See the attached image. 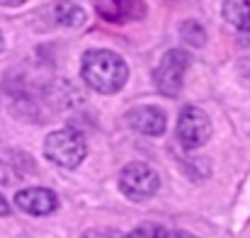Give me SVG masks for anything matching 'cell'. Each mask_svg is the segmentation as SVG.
<instances>
[{"label":"cell","mask_w":250,"mask_h":238,"mask_svg":"<svg viewBox=\"0 0 250 238\" xmlns=\"http://www.w3.org/2000/svg\"><path fill=\"white\" fill-rule=\"evenodd\" d=\"M87 153L85 139L73 129H59L51 131L44 141V156L63 168H76Z\"/></svg>","instance_id":"obj_2"},{"label":"cell","mask_w":250,"mask_h":238,"mask_svg":"<svg viewBox=\"0 0 250 238\" xmlns=\"http://www.w3.org/2000/svg\"><path fill=\"white\" fill-rule=\"evenodd\" d=\"M95 10L109 22H126L144 15V5L139 2H97Z\"/></svg>","instance_id":"obj_9"},{"label":"cell","mask_w":250,"mask_h":238,"mask_svg":"<svg viewBox=\"0 0 250 238\" xmlns=\"http://www.w3.org/2000/svg\"><path fill=\"white\" fill-rule=\"evenodd\" d=\"M167 234L163 226H158V224H141L139 229H134L129 238H167Z\"/></svg>","instance_id":"obj_13"},{"label":"cell","mask_w":250,"mask_h":238,"mask_svg":"<svg viewBox=\"0 0 250 238\" xmlns=\"http://www.w3.org/2000/svg\"><path fill=\"white\" fill-rule=\"evenodd\" d=\"M56 15L63 24L68 27H81L85 22V12L78 5H71V2H63V5H56Z\"/></svg>","instance_id":"obj_11"},{"label":"cell","mask_w":250,"mask_h":238,"mask_svg":"<svg viewBox=\"0 0 250 238\" xmlns=\"http://www.w3.org/2000/svg\"><path fill=\"white\" fill-rule=\"evenodd\" d=\"M83 238H129L122 231H114V229H97V231H87Z\"/></svg>","instance_id":"obj_14"},{"label":"cell","mask_w":250,"mask_h":238,"mask_svg":"<svg viewBox=\"0 0 250 238\" xmlns=\"http://www.w3.org/2000/svg\"><path fill=\"white\" fill-rule=\"evenodd\" d=\"M83 80L97 92L102 95H112L119 92L126 78H129V66L124 64L122 56L107 51V49H95L87 51L83 59Z\"/></svg>","instance_id":"obj_1"},{"label":"cell","mask_w":250,"mask_h":238,"mask_svg":"<svg viewBox=\"0 0 250 238\" xmlns=\"http://www.w3.org/2000/svg\"><path fill=\"white\" fill-rule=\"evenodd\" d=\"M0 51H2V34H0Z\"/></svg>","instance_id":"obj_17"},{"label":"cell","mask_w":250,"mask_h":238,"mask_svg":"<svg viewBox=\"0 0 250 238\" xmlns=\"http://www.w3.org/2000/svg\"><path fill=\"white\" fill-rule=\"evenodd\" d=\"M15 204L32 216H46L59 207V197L46 187H27L15 195Z\"/></svg>","instance_id":"obj_6"},{"label":"cell","mask_w":250,"mask_h":238,"mask_svg":"<svg viewBox=\"0 0 250 238\" xmlns=\"http://www.w3.org/2000/svg\"><path fill=\"white\" fill-rule=\"evenodd\" d=\"M187 68H189L187 51L170 49L153 71V83H156L158 92H163L166 97H177V92L182 90V80H185Z\"/></svg>","instance_id":"obj_4"},{"label":"cell","mask_w":250,"mask_h":238,"mask_svg":"<svg viewBox=\"0 0 250 238\" xmlns=\"http://www.w3.org/2000/svg\"><path fill=\"white\" fill-rule=\"evenodd\" d=\"M129 124L146 136H161L166 131V114L158 107H151V105L134 107L129 112Z\"/></svg>","instance_id":"obj_8"},{"label":"cell","mask_w":250,"mask_h":238,"mask_svg":"<svg viewBox=\"0 0 250 238\" xmlns=\"http://www.w3.org/2000/svg\"><path fill=\"white\" fill-rule=\"evenodd\" d=\"M34 173V160L22 151L0 149V182L2 185H17L24 177Z\"/></svg>","instance_id":"obj_7"},{"label":"cell","mask_w":250,"mask_h":238,"mask_svg":"<svg viewBox=\"0 0 250 238\" xmlns=\"http://www.w3.org/2000/svg\"><path fill=\"white\" fill-rule=\"evenodd\" d=\"M211 134V122L207 117V112H202L199 107H182L180 117H177V139L180 144L189 151V149H199L209 141Z\"/></svg>","instance_id":"obj_5"},{"label":"cell","mask_w":250,"mask_h":238,"mask_svg":"<svg viewBox=\"0 0 250 238\" xmlns=\"http://www.w3.org/2000/svg\"><path fill=\"white\" fill-rule=\"evenodd\" d=\"M180 32H182V39H185V42H189L192 46H202V44H204V39H207L204 27H202L199 22H194V20L185 22Z\"/></svg>","instance_id":"obj_12"},{"label":"cell","mask_w":250,"mask_h":238,"mask_svg":"<svg viewBox=\"0 0 250 238\" xmlns=\"http://www.w3.org/2000/svg\"><path fill=\"white\" fill-rule=\"evenodd\" d=\"M167 238H194V236H189V234H180V231H177V234H170Z\"/></svg>","instance_id":"obj_16"},{"label":"cell","mask_w":250,"mask_h":238,"mask_svg":"<svg viewBox=\"0 0 250 238\" xmlns=\"http://www.w3.org/2000/svg\"><path fill=\"white\" fill-rule=\"evenodd\" d=\"M224 15L226 20L243 29V32H250V2H226L224 5Z\"/></svg>","instance_id":"obj_10"},{"label":"cell","mask_w":250,"mask_h":238,"mask_svg":"<svg viewBox=\"0 0 250 238\" xmlns=\"http://www.w3.org/2000/svg\"><path fill=\"white\" fill-rule=\"evenodd\" d=\"M158 187H161V177H158V173L151 168V165H146V163H129V165H124V170L119 173V190L129 197V199H134V202H146V199H151L156 192H158Z\"/></svg>","instance_id":"obj_3"},{"label":"cell","mask_w":250,"mask_h":238,"mask_svg":"<svg viewBox=\"0 0 250 238\" xmlns=\"http://www.w3.org/2000/svg\"><path fill=\"white\" fill-rule=\"evenodd\" d=\"M10 214V204L5 202V197L0 195V216H7Z\"/></svg>","instance_id":"obj_15"}]
</instances>
